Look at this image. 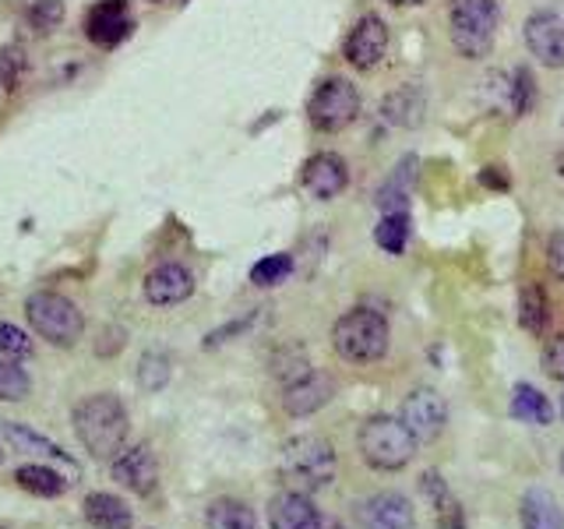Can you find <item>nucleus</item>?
Instances as JSON below:
<instances>
[{
  "instance_id": "24",
  "label": "nucleus",
  "mask_w": 564,
  "mask_h": 529,
  "mask_svg": "<svg viewBox=\"0 0 564 529\" xmlns=\"http://www.w3.org/2000/svg\"><path fill=\"white\" fill-rule=\"evenodd\" d=\"M205 526L208 529H258V516L247 501L219 498L205 508Z\"/></svg>"
},
{
  "instance_id": "5",
  "label": "nucleus",
  "mask_w": 564,
  "mask_h": 529,
  "mask_svg": "<svg viewBox=\"0 0 564 529\" xmlns=\"http://www.w3.org/2000/svg\"><path fill=\"white\" fill-rule=\"evenodd\" d=\"M25 317L32 332L46 339L50 346H78V339L85 335V314L78 311L75 300H67L64 293L53 290H35L25 300Z\"/></svg>"
},
{
  "instance_id": "44",
  "label": "nucleus",
  "mask_w": 564,
  "mask_h": 529,
  "mask_svg": "<svg viewBox=\"0 0 564 529\" xmlns=\"http://www.w3.org/2000/svg\"><path fill=\"white\" fill-rule=\"evenodd\" d=\"M0 463H4V449H0Z\"/></svg>"
},
{
  "instance_id": "13",
  "label": "nucleus",
  "mask_w": 564,
  "mask_h": 529,
  "mask_svg": "<svg viewBox=\"0 0 564 529\" xmlns=\"http://www.w3.org/2000/svg\"><path fill=\"white\" fill-rule=\"evenodd\" d=\"M300 184H304V191L317 202L339 198V194L346 191V184H349V170L343 163V155H335V152L311 155L304 163V170H300Z\"/></svg>"
},
{
  "instance_id": "25",
  "label": "nucleus",
  "mask_w": 564,
  "mask_h": 529,
  "mask_svg": "<svg viewBox=\"0 0 564 529\" xmlns=\"http://www.w3.org/2000/svg\"><path fill=\"white\" fill-rule=\"evenodd\" d=\"M416 170V155H405L402 163L392 170V176L378 187V208L381 212H405V202H410V181Z\"/></svg>"
},
{
  "instance_id": "4",
  "label": "nucleus",
  "mask_w": 564,
  "mask_h": 529,
  "mask_svg": "<svg viewBox=\"0 0 564 529\" xmlns=\"http://www.w3.org/2000/svg\"><path fill=\"white\" fill-rule=\"evenodd\" d=\"M420 441L410 434V428L399 420V417H370L364 420V428L357 434V449L360 458L378 473H399L413 463Z\"/></svg>"
},
{
  "instance_id": "32",
  "label": "nucleus",
  "mask_w": 564,
  "mask_h": 529,
  "mask_svg": "<svg viewBox=\"0 0 564 529\" xmlns=\"http://www.w3.org/2000/svg\"><path fill=\"white\" fill-rule=\"evenodd\" d=\"M29 392H32V381L25 370L14 360L0 357V402H25Z\"/></svg>"
},
{
  "instance_id": "23",
  "label": "nucleus",
  "mask_w": 564,
  "mask_h": 529,
  "mask_svg": "<svg viewBox=\"0 0 564 529\" xmlns=\"http://www.w3.org/2000/svg\"><path fill=\"white\" fill-rule=\"evenodd\" d=\"M381 117L388 123H395V128H416V123L423 120V96H420V88L402 85V88H395V93H388L381 99Z\"/></svg>"
},
{
  "instance_id": "42",
  "label": "nucleus",
  "mask_w": 564,
  "mask_h": 529,
  "mask_svg": "<svg viewBox=\"0 0 564 529\" xmlns=\"http://www.w3.org/2000/svg\"><path fill=\"white\" fill-rule=\"evenodd\" d=\"M561 420H564V392H561Z\"/></svg>"
},
{
  "instance_id": "1",
  "label": "nucleus",
  "mask_w": 564,
  "mask_h": 529,
  "mask_svg": "<svg viewBox=\"0 0 564 529\" xmlns=\"http://www.w3.org/2000/svg\"><path fill=\"white\" fill-rule=\"evenodd\" d=\"M70 423H75L82 449L93 458H113L128 445V431H131L128 406L110 392L82 399L75 406V413H70Z\"/></svg>"
},
{
  "instance_id": "18",
  "label": "nucleus",
  "mask_w": 564,
  "mask_h": 529,
  "mask_svg": "<svg viewBox=\"0 0 564 529\" xmlns=\"http://www.w3.org/2000/svg\"><path fill=\"white\" fill-rule=\"evenodd\" d=\"M420 490H423V498L431 501L434 508V522L437 529H466V511H463V501L455 498L448 481L441 476L437 469H427L420 476Z\"/></svg>"
},
{
  "instance_id": "29",
  "label": "nucleus",
  "mask_w": 564,
  "mask_h": 529,
  "mask_svg": "<svg viewBox=\"0 0 564 529\" xmlns=\"http://www.w3.org/2000/svg\"><path fill=\"white\" fill-rule=\"evenodd\" d=\"M22 22L32 35H40V40L43 35H53L64 22V0H32Z\"/></svg>"
},
{
  "instance_id": "38",
  "label": "nucleus",
  "mask_w": 564,
  "mask_h": 529,
  "mask_svg": "<svg viewBox=\"0 0 564 529\" xmlns=\"http://www.w3.org/2000/svg\"><path fill=\"white\" fill-rule=\"evenodd\" d=\"M258 314H247V317H240V322H234V325H226V328H219V332H212L208 339H205V346H219V343H226V335H237V332H243L247 325L254 322Z\"/></svg>"
},
{
  "instance_id": "8",
  "label": "nucleus",
  "mask_w": 564,
  "mask_h": 529,
  "mask_svg": "<svg viewBox=\"0 0 564 529\" xmlns=\"http://www.w3.org/2000/svg\"><path fill=\"white\" fill-rule=\"evenodd\" d=\"M134 25L138 22L128 0H96V4L85 11V40L99 50H117L120 43H128Z\"/></svg>"
},
{
  "instance_id": "41",
  "label": "nucleus",
  "mask_w": 564,
  "mask_h": 529,
  "mask_svg": "<svg viewBox=\"0 0 564 529\" xmlns=\"http://www.w3.org/2000/svg\"><path fill=\"white\" fill-rule=\"evenodd\" d=\"M388 4H395V8H410V4H423V0H388Z\"/></svg>"
},
{
  "instance_id": "30",
  "label": "nucleus",
  "mask_w": 564,
  "mask_h": 529,
  "mask_svg": "<svg viewBox=\"0 0 564 529\" xmlns=\"http://www.w3.org/2000/svg\"><path fill=\"white\" fill-rule=\"evenodd\" d=\"M170 375H173V360H170V353H163V349H149L145 357L138 360V385L145 388V392H159V388H166Z\"/></svg>"
},
{
  "instance_id": "20",
  "label": "nucleus",
  "mask_w": 564,
  "mask_h": 529,
  "mask_svg": "<svg viewBox=\"0 0 564 529\" xmlns=\"http://www.w3.org/2000/svg\"><path fill=\"white\" fill-rule=\"evenodd\" d=\"M522 529H564V508L546 487H529L519 501Z\"/></svg>"
},
{
  "instance_id": "19",
  "label": "nucleus",
  "mask_w": 564,
  "mask_h": 529,
  "mask_svg": "<svg viewBox=\"0 0 564 529\" xmlns=\"http://www.w3.org/2000/svg\"><path fill=\"white\" fill-rule=\"evenodd\" d=\"M0 434H4L18 452H32V455H40V458H53V463H64L70 473L78 476L75 458H70V455L57 445V441H50L46 434H35L32 428H25V423H14V420H4V423H0Z\"/></svg>"
},
{
  "instance_id": "27",
  "label": "nucleus",
  "mask_w": 564,
  "mask_h": 529,
  "mask_svg": "<svg viewBox=\"0 0 564 529\" xmlns=\"http://www.w3.org/2000/svg\"><path fill=\"white\" fill-rule=\"evenodd\" d=\"M546 322H551V304H546V293L540 282H525L519 290V325L529 335H543Z\"/></svg>"
},
{
  "instance_id": "10",
  "label": "nucleus",
  "mask_w": 564,
  "mask_h": 529,
  "mask_svg": "<svg viewBox=\"0 0 564 529\" xmlns=\"http://www.w3.org/2000/svg\"><path fill=\"white\" fill-rule=\"evenodd\" d=\"M357 529H416L413 501L399 490H378L357 505Z\"/></svg>"
},
{
  "instance_id": "37",
  "label": "nucleus",
  "mask_w": 564,
  "mask_h": 529,
  "mask_svg": "<svg viewBox=\"0 0 564 529\" xmlns=\"http://www.w3.org/2000/svg\"><path fill=\"white\" fill-rule=\"evenodd\" d=\"M546 264H551V272L564 282V229H557V234H551V240H546Z\"/></svg>"
},
{
  "instance_id": "36",
  "label": "nucleus",
  "mask_w": 564,
  "mask_h": 529,
  "mask_svg": "<svg viewBox=\"0 0 564 529\" xmlns=\"http://www.w3.org/2000/svg\"><path fill=\"white\" fill-rule=\"evenodd\" d=\"M540 364L554 381H564V332H557L554 339H546V346L540 353Z\"/></svg>"
},
{
  "instance_id": "33",
  "label": "nucleus",
  "mask_w": 564,
  "mask_h": 529,
  "mask_svg": "<svg viewBox=\"0 0 564 529\" xmlns=\"http://www.w3.org/2000/svg\"><path fill=\"white\" fill-rule=\"evenodd\" d=\"M290 272H293V255H269L251 269V282L269 290V287H279V282H286Z\"/></svg>"
},
{
  "instance_id": "43",
  "label": "nucleus",
  "mask_w": 564,
  "mask_h": 529,
  "mask_svg": "<svg viewBox=\"0 0 564 529\" xmlns=\"http://www.w3.org/2000/svg\"><path fill=\"white\" fill-rule=\"evenodd\" d=\"M561 476H564V452H561Z\"/></svg>"
},
{
  "instance_id": "7",
  "label": "nucleus",
  "mask_w": 564,
  "mask_h": 529,
  "mask_svg": "<svg viewBox=\"0 0 564 529\" xmlns=\"http://www.w3.org/2000/svg\"><path fill=\"white\" fill-rule=\"evenodd\" d=\"M357 114H360V93L349 78H325L307 102V120L325 134L349 128Z\"/></svg>"
},
{
  "instance_id": "39",
  "label": "nucleus",
  "mask_w": 564,
  "mask_h": 529,
  "mask_svg": "<svg viewBox=\"0 0 564 529\" xmlns=\"http://www.w3.org/2000/svg\"><path fill=\"white\" fill-rule=\"evenodd\" d=\"M480 181H484L487 187H501V191L508 187V176H505V173H501L498 166H487V170H484V176H480Z\"/></svg>"
},
{
  "instance_id": "17",
  "label": "nucleus",
  "mask_w": 564,
  "mask_h": 529,
  "mask_svg": "<svg viewBox=\"0 0 564 529\" xmlns=\"http://www.w3.org/2000/svg\"><path fill=\"white\" fill-rule=\"evenodd\" d=\"M322 511L304 490H282L269 501V526L272 529H317Z\"/></svg>"
},
{
  "instance_id": "12",
  "label": "nucleus",
  "mask_w": 564,
  "mask_h": 529,
  "mask_svg": "<svg viewBox=\"0 0 564 529\" xmlns=\"http://www.w3.org/2000/svg\"><path fill=\"white\" fill-rule=\"evenodd\" d=\"M335 399V378L325 370H307L282 388V410L290 417H311Z\"/></svg>"
},
{
  "instance_id": "40",
  "label": "nucleus",
  "mask_w": 564,
  "mask_h": 529,
  "mask_svg": "<svg viewBox=\"0 0 564 529\" xmlns=\"http://www.w3.org/2000/svg\"><path fill=\"white\" fill-rule=\"evenodd\" d=\"M317 529H346L339 519H332V516H322V522H317Z\"/></svg>"
},
{
  "instance_id": "21",
  "label": "nucleus",
  "mask_w": 564,
  "mask_h": 529,
  "mask_svg": "<svg viewBox=\"0 0 564 529\" xmlns=\"http://www.w3.org/2000/svg\"><path fill=\"white\" fill-rule=\"evenodd\" d=\"M85 519L93 529H131L134 526V511L128 501H120L110 490H96L85 498Z\"/></svg>"
},
{
  "instance_id": "11",
  "label": "nucleus",
  "mask_w": 564,
  "mask_h": 529,
  "mask_svg": "<svg viewBox=\"0 0 564 529\" xmlns=\"http://www.w3.org/2000/svg\"><path fill=\"white\" fill-rule=\"evenodd\" d=\"M384 53H388V25L381 22L378 14H364L346 35L343 57L357 71H370V67H378L384 61Z\"/></svg>"
},
{
  "instance_id": "3",
  "label": "nucleus",
  "mask_w": 564,
  "mask_h": 529,
  "mask_svg": "<svg viewBox=\"0 0 564 529\" xmlns=\"http://www.w3.org/2000/svg\"><path fill=\"white\" fill-rule=\"evenodd\" d=\"M388 343H392V328L375 307H352L332 328V346L346 364H375L388 353Z\"/></svg>"
},
{
  "instance_id": "28",
  "label": "nucleus",
  "mask_w": 564,
  "mask_h": 529,
  "mask_svg": "<svg viewBox=\"0 0 564 529\" xmlns=\"http://www.w3.org/2000/svg\"><path fill=\"white\" fill-rule=\"evenodd\" d=\"M375 240L381 251L402 255L410 240V212H381V223L375 226Z\"/></svg>"
},
{
  "instance_id": "14",
  "label": "nucleus",
  "mask_w": 564,
  "mask_h": 529,
  "mask_svg": "<svg viewBox=\"0 0 564 529\" xmlns=\"http://www.w3.org/2000/svg\"><path fill=\"white\" fill-rule=\"evenodd\" d=\"M191 293H194V272L184 261H163L145 276V300L152 307L184 304Z\"/></svg>"
},
{
  "instance_id": "16",
  "label": "nucleus",
  "mask_w": 564,
  "mask_h": 529,
  "mask_svg": "<svg viewBox=\"0 0 564 529\" xmlns=\"http://www.w3.org/2000/svg\"><path fill=\"white\" fill-rule=\"evenodd\" d=\"M525 46L546 67H564V14L536 11L525 22Z\"/></svg>"
},
{
  "instance_id": "6",
  "label": "nucleus",
  "mask_w": 564,
  "mask_h": 529,
  "mask_svg": "<svg viewBox=\"0 0 564 529\" xmlns=\"http://www.w3.org/2000/svg\"><path fill=\"white\" fill-rule=\"evenodd\" d=\"M498 29V0H452L448 32L463 57H484Z\"/></svg>"
},
{
  "instance_id": "35",
  "label": "nucleus",
  "mask_w": 564,
  "mask_h": 529,
  "mask_svg": "<svg viewBox=\"0 0 564 529\" xmlns=\"http://www.w3.org/2000/svg\"><path fill=\"white\" fill-rule=\"evenodd\" d=\"M533 102H536V82L525 67H519L516 75H511V114L522 117L533 110Z\"/></svg>"
},
{
  "instance_id": "15",
  "label": "nucleus",
  "mask_w": 564,
  "mask_h": 529,
  "mask_svg": "<svg viewBox=\"0 0 564 529\" xmlns=\"http://www.w3.org/2000/svg\"><path fill=\"white\" fill-rule=\"evenodd\" d=\"M113 481L120 487H128L138 498H149V494L159 487V463H155V452L149 445H134V449H123L113 458Z\"/></svg>"
},
{
  "instance_id": "26",
  "label": "nucleus",
  "mask_w": 564,
  "mask_h": 529,
  "mask_svg": "<svg viewBox=\"0 0 564 529\" xmlns=\"http://www.w3.org/2000/svg\"><path fill=\"white\" fill-rule=\"evenodd\" d=\"M14 481L22 490L35 494V498H61V494L67 490V481L57 473V469H50L43 463H29V466H18L14 469Z\"/></svg>"
},
{
  "instance_id": "34",
  "label": "nucleus",
  "mask_w": 564,
  "mask_h": 529,
  "mask_svg": "<svg viewBox=\"0 0 564 529\" xmlns=\"http://www.w3.org/2000/svg\"><path fill=\"white\" fill-rule=\"evenodd\" d=\"M35 353L29 332H22L18 325L11 322H0V357L4 360H29Z\"/></svg>"
},
{
  "instance_id": "31",
  "label": "nucleus",
  "mask_w": 564,
  "mask_h": 529,
  "mask_svg": "<svg viewBox=\"0 0 564 529\" xmlns=\"http://www.w3.org/2000/svg\"><path fill=\"white\" fill-rule=\"evenodd\" d=\"M25 71H29V57L22 46L18 43L0 46V93H14V88L22 85Z\"/></svg>"
},
{
  "instance_id": "9",
  "label": "nucleus",
  "mask_w": 564,
  "mask_h": 529,
  "mask_svg": "<svg viewBox=\"0 0 564 529\" xmlns=\"http://www.w3.org/2000/svg\"><path fill=\"white\" fill-rule=\"evenodd\" d=\"M399 420L410 428V434L420 441V445H427V441H437L441 431H445L448 423V406L441 399L434 388H413L410 396L402 399V410H399Z\"/></svg>"
},
{
  "instance_id": "2",
  "label": "nucleus",
  "mask_w": 564,
  "mask_h": 529,
  "mask_svg": "<svg viewBox=\"0 0 564 529\" xmlns=\"http://www.w3.org/2000/svg\"><path fill=\"white\" fill-rule=\"evenodd\" d=\"M279 473L293 490L314 494L335 484L339 455H335V445L322 434H296L279 452Z\"/></svg>"
},
{
  "instance_id": "22",
  "label": "nucleus",
  "mask_w": 564,
  "mask_h": 529,
  "mask_svg": "<svg viewBox=\"0 0 564 529\" xmlns=\"http://www.w3.org/2000/svg\"><path fill=\"white\" fill-rule=\"evenodd\" d=\"M508 413L516 417L519 423H533V428H543V423L554 420V406L551 399H546L536 385H525L519 381L516 388H511V406Z\"/></svg>"
}]
</instances>
